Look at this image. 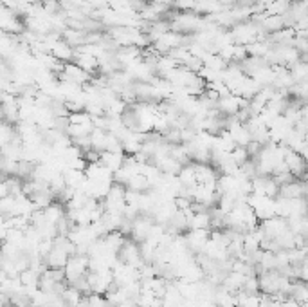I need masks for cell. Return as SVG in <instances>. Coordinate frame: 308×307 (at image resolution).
<instances>
[{
    "mask_svg": "<svg viewBox=\"0 0 308 307\" xmlns=\"http://www.w3.org/2000/svg\"><path fill=\"white\" fill-rule=\"evenodd\" d=\"M259 276V291L265 293V295H278L281 293V286L285 280V275L278 269L274 271H263Z\"/></svg>",
    "mask_w": 308,
    "mask_h": 307,
    "instance_id": "cell-2",
    "label": "cell"
},
{
    "mask_svg": "<svg viewBox=\"0 0 308 307\" xmlns=\"http://www.w3.org/2000/svg\"><path fill=\"white\" fill-rule=\"evenodd\" d=\"M290 296L294 300H297L299 303L308 302V282L303 280H296L292 284V289H290Z\"/></svg>",
    "mask_w": 308,
    "mask_h": 307,
    "instance_id": "cell-22",
    "label": "cell"
},
{
    "mask_svg": "<svg viewBox=\"0 0 308 307\" xmlns=\"http://www.w3.org/2000/svg\"><path fill=\"white\" fill-rule=\"evenodd\" d=\"M189 230H211V213L209 211H198L189 219Z\"/></svg>",
    "mask_w": 308,
    "mask_h": 307,
    "instance_id": "cell-17",
    "label": "cell"
},
{
    "mask_svg": "<svg viewBox=\"0 0 308 307\" xmlns=\"http://www.w3.org/2000/svg\"><path fill=\"white\" fill-rule=\"evenodd\" d=\"M68 258H70V255H68L67 251L58 248V246H54L53 250H51V253L45 257V264L47 268H53V269H65Z\"/></svg>",
    "mask_w": 308,
    "mask_h": 307,
    "instance_id": "cell-11",
    "label": "cell"
},
{
    "mask_svg": "<svg viewBox=\"0 0 308 307\" xmlns=\"http://www.w3.org/2000/svg\"><path fill=\"white\" fill-rule=\"evenodd\" d=\"M303 192H304V181L303 179H296L289 184H283L279 186V195L281 197H287V199H299L303 197Z\"/></svg>",
    "mask_w": 308,
    "mask_h": 307,
    "instance_id": "cell-15",
    "label": "cell"
},
{
    "mask_svg": "<svg viewBox=\"0 0 308 307\" xmlns=\"http://www.w3.org/2000/svg\"><path fill=\"white\" fill-rule=\"evenodd\" d=\"M265 195L272 197V199H276V197L279 195V184L274 181V177H267V181H265Z\"/></svg>",
    "mask_w": 308,
    "mask_h": 307,
    "instance_id": "cell-29",
    "label": "cell"
},
{
    "mask_svg": "<svg viewBox=\"0 0 308 307\" xmlns=\"http://www.w3.org/2000/svg\"><path fill=\"white\" fill-rule=\"evenodd\" d=\"M262 228H263V231H265V237H270V238L281 237L285 231L290 230L289 221H287L285 217H279V215H276V217H272V219H269V221H263Z\"/></svg>",
    "mask_w": 308,
    "mask_h": 307,
    "instance_id": "cell-8",
    "label": "cell"
},
{
    "mask_svg": "<svg viewBox=\"0 0 308 307\" xmlns=\"http://www.w3.org/2000/svg\"><path fill=\"white\" fill-rule=\"evenodd\" d=\"M245 282H247V275L238 273V271H229L227 276L224 278V282H222V286H224L225 289H229V291L238 293L244 289Z\"/></svg>",
    "mask_w": 308,
    "mask_h": 307,
    "instance_id": "cell-14",
    "label": "cell"
},
{
    "mask_svg": "<svg viewBox=\"0 0 308 307\" xmlns=\"http://www.w3.org/2000/svg\"><path fill=\"white\" fill-rule=\"evenodd\" d=\"M179 179H180V183H182L184 186H189V188H191V186H195V184H198L195 166L193 165L182 166V170H180V173H179Z\"/></svg>",
    "mask_w": 308,
    "mask_h": 307,
    "instance_id": "cell-23",
    "label": "cell"
},
{
    "mask_svg": "<svg viewBox=\"0 0 308 307\" xmlns=\"http://www.w3.org/2000/svg\"><path fill=\"white\" fill-rule=\"evenodd\" d=\"M107 130H103V128H94L90 134L92 139V148L98 150V152H105V145H107Z\"/></svg>",
    "mask_w": 308,
    "mask_h": 307,
    "instance_id": "cell-24",
    "label": "cell"
},
{
    "mask_svg": "<svg viewBox=\"0 0 308 307\" xmlns=\"http://www.w3.org/2000/svg\"><path fill=\"white\" fill-rule=\"evenodd\" d=\"M211 240V231L209 230H189L186 233V242L193 253H202L205 250L207 242Z\"/></svg>",
    "mask_w": 308,
    "mask_h": 307,
    "instance_id": "cell-6",
    "label": "cell"
},
{
    "mask_svg": "<svg viewBox=\"0 0 308 307\" xmlns=\"http://www.w3.org/2000/svg\"><path fill=\"white\" fill-rule=\"evenodd\" d=\"M126 188L130 190H135V192H141V193H146L152 186H150V181L145 173H135V176L130 179V183L126 184Z\"/></svg>",
    "mask_w": 308,
    "mask_h": 307,
    "instance_id": "cell-21",
    "label": "cell"
},
{
    "mask_svg": "<svg viewBox=\"0 0 308 307\" xmlns=\"http://www.w3.org/2000/svg\"><path fill=\"white\" fill-rule=\"evenodd\" d=\"M242 291L245 293H259V276L258 275H252L247 276V282H245L244 289Z\"/></svg>",
    "mask_w": 308,
    "mask_h": 307,
    "instance_id": "cell-30",
    "label": "cell"
},
{
    "mask_svg": "<svg viewBox=\"0 0 308 307\" xmlns=\"http://www.w3.org/2000/svg\"><path fill=\"white\" fill-rule=\"evenodd\" d=\"M231 158L236 161V165L242 166L244 163H247L249 159H251V156H249V152H247L245 146H236V148L231 152Z\"/></svg>",
    "mask_w": 308,
    "mask_h": 307,
    "instance_id": "cell-27",
    "label": "cell"
},
{
    "mask_svg": "<svg viewBox=\"0 0 308 307\" xmlns=\"http://www.w3.org/2000/svg\"><path fill=\"white\" fill-rule=\"evenodd\" d=\"M125 159H126L125 152H101V163L114 173L123 168Z\"/></svg>",
    "mask_w": 308,
    "mask_h": 307,
    "instance_id": "cell-12",
    "label": "cell"
},
{
    "mask_svg": "<svg viewBox=\"0 0 308 307\" xmlns=\"http://www.w3.org/2000/svg\"><path fill=\"white\" fill-rule=\"evenodd\" d=\"M105 152H125L123 150V141L115 134L108 132L107 134V145H105Z\"/></svg>",
    "mask_w": 308,
    "mask_h": 307,
    "instance_id": "cell-26",
    "label": "cell"
},
{
    "mask_svg": "<svg viewBox=\"0 0 308 307\" xmlns=\"http://www.w3.org/2000/svg\"><path fill=\"white\" fill-rule=\"evenodd\" d=\"M153 224H155V219H153L152 215H146L141 213L137 219H133V226H132V240L135 242H145L148 238L150 231H152Z\"/></svg>",
    "mask_w": 308,
    "mask_h": 307,
    "instance_id": "cell-5",
    "label": "cell"
},
{
    "mask_svg": "<svg viewBox=\"0 0 308 307\" xmlns=\"http://www.w3.org/2000/svg\"><path fill=\"white\" fill-rule=\"evenodd\" d=\"M74 63L85 69L88 74L96 76V74L101 73V67H99V58L98 56H92V54H81V53H76L74 54Z\"/></svg>",
    "mask_w": 308,
    "mask_h": 307,
    "instance_id": "cell-10",
    "label": "cell"
},
{
    "mask_svg": "<svg viewBox=\"0 0 308 307\" xmlns=\"http://www.w3.org/2000/svg\"><path fill=\"white\" fill-rule=\"evenodd\" d=\"M83 158H85V161H87L88 165H92V163H101V152L90 148V150H87V152L83 154Z\"/></svg>",
    "mask_w": 308,
    "mask_h": 307,
    "instance_id": "cell-31",
    "label": "cell"
},
{
    "mask_svg": "<svg viewBox=\"0 0 308 307\" xmlns=\"http://www.w3.org/2000/svg\"><path fill=\"white\" fill-rule=\"evenodd\" d=\"M119 260L125 262V264H128V266H133V268H137V269L141 268V266L145 264V258H143V255H141L139 242L128 238V240L125 242V246L119 250Z\"/></svg>",
    "mask_w": 308,
    "mask_h": 307,
    "instance_id": "cell-4",
    "label": "cell"
},
{
    "mask_svg": "<svg viewBox=\"0 0 308 307\" xmlns=\"http://www.w3.org/2000/svg\"><path fill=\"white\" fill-rule=\"evenodd\" d=\"M61 36H63L65 42H67L70 47H74V49H78V47H81V46H87V31L65 27Z\"/></svg>",
    "mask_w": 308,
    "mask_h": 307,
    "instance_id": "cell-13",
    "label": "cell"
},
{
    "mask_svg": "<svg viewBox=\"0 0 308 307\" xmlns=\"http://www.w3.org/2000/svg\"><path fill=\"white\" fill-rule=\"evenodd\" d=\"M58 80L60 81H73V83L76 85H87L90 83L92 80V74H88L85 69H81L78 63H74V61H68V63H65V69L63 73L58 74Z\"/></svg>",
    "mask_w": 308,
    "mask_h": 307,
    "instance_id": "cell-3",
    "label": "cell"
},
{
    "mask_svg": "<svg viewBox=\"0 0 308 307\" xmlns=\"http://www.w3.org/2000/svg\"><path fill=\"white\" fill-rule=\"evenodd\" d=\"M262 27L269 33V35H274V33L285 29V22H283L281 15H267L265 20L262 22Z\"/></svg>",
    "mask_w": 308,
    "mask_h": 307,
    "instance_id": "cell-19",
    "label": "cell"
},
{
    "mask_svg": "<svg viewBox=\"0 0 308 307\" xmlns=\"http://www.w3.org/2000/svg\"><path fill=\"white\" fill-rule=\"evenodd\" d=\"M68 119H70V125H94L92 123V116L87 111L73 112V114L68 116Z\"/></svg>",
    "mask_w": 308,
    "mask_h": 307,
    "instance_id": "cell-25",
    "label": "cell"
},
{
    "mask_svg": "<svg viewBox=\"0 0 308 307\" xmlns=\"http://www.w3.org/2000/svg\"><path fill=\"white\" fill-rule=\"evenodd\" d=\"M31 199H33L34 206H36V210H45L47 206H51V204L54 203V193L49 190H42V192H36L31 195Z\"/></svg>",
    "mask_w": 308,
    "mask_h": 307,
    "instance_id": "cell-20",
    "label": "cell"
},
{
    "mask_svg": "<svg viewBox=\"0 0 308 307\" xmlns=\"http://www.w3.org/2000/svg\"><path fill=\"white\" fill-rule=\"evenodd\" d=\"M272 177H274V181L279 184V186H283V184H289V183H292V181H296V177H294L290 172L276 173V176H272Z\"/></svg>",
    "mask_w": 308,
    "mask_h": 307,
    "instance_id": "cell-32",
    "label": "cell"
},
{
    "mask_svg": "<svg viewBox=\"0 0 308 307\" xmlns=\"http://www.w3.org/2000/svg\"><path fill=\"white\" fill-rule=\"evenodd\" d=\"M83 298H85V295L80 291V289L74 288V286H67V288L63 289V293H61V300H63L67 307H80V303Z\"/></svg>",
    "mask_w": 308,
    "mask_h": 307,
    "instance_id": "cell-16",
    "label": "cell"
},
{
    "mask_svg": "<svg viewBox=\"0 0 308 307\" xmlns=\"http://www.w3.org/2000/svg\"><path fill=\"white\" fill-rule=\"evenodd\" d=\"M285 163H287V166H289V172L292 173L296 179H303L304 173H306V170H308V163L304 161V158L299 152L290 150V152L285 156Z\"/></svg>",
    "mask_w": 308,
    "mask_h": 307,
    "instance_id": "cell-7",
    "label": "cell"
},
{
    "mask_svg": "<svg viewBox=\"0 0 308 307\" xmlns=\"http://www.w3.org/2000/svg\"><path fill=\"white\" fill-rule=\"evenodd\" d=\"M88 262H90V257H87V255H74L68 258L67 266H65V276H67L68 284L88 275Z\"/></svg>",
    "mask_w": 308,
    "mask_h": 307,
    "instance_id": "cell-1",
    "label": "cell"
},
{
    "mask_svg": "<svg viewBox=\"0 0 308 307\" xmlns=\"http://www.w3.org/2000/svg\"><path fill=\"white\" fill-rule=\"evenodd\" d=\"M301 280L308 282V258L303 262V266H301Z\"/></svg>",
    "mask_w": 308,
    "mask_h": 307,
    "instance_id": "cell-33",
    "label": "cell"
},
{
    "mask_svg": "<svg viewBox=\"0 0 308 307\" xmlns=\"http://www.w3.org/2000/svg\"><path fill=\"white\" fill-rule=\"evenodd\" d=\"M218 111L224 116H236L242 111V96H236V94H229L218 100Z\"/></svg>",
    "mask_w": 308,
    "mask_h": 307,
    "instance_id": "cell-9",
    "label": "cell"
},
{
    "mask_svg": "<svg viewBox=\"0 0 308 307\" xmlns=\"http://www.w3.org/2000/svg\"><path fill=\"white\" fill-rule=\"evenodd\" d=\"M236 298H238V307H259L262 305V295H259V293L238 291L236 293Z\"/></svg>",
    "mask_w": 308,
    "mask_h": 307,
    "instance_id": "cell-18",
    "label": "cell"
},
{
    "mask_svg": "<svg viewBox=\"0 0 308 307\" xmlns=\"http://www.w3.org/2000/svg\"><path fill=\"white\" fill-rule=\"evenodd\" d=\"M299 154H301V156H303V158H304V161L308 163V143L303 146V148H301V152H299Z\"/></svg>",
    "mask_w": 308,
    "mask_h": 307,
    "instance_id": "cell-34",
    "label": "cell"
},
{
    "mask_svg": "<svg viewBox=\"0 0 308 307\" xmlns=\"http://www.w3.org/2000/svg\"><path fill=\"white\" fill-rule=\"evenodd\" d=\"M173 9L179 13H187L197 9V0H173Z\"/></svg>",
    "mask_w": 308,
    "mask_h": 307,
    "instance_id": "cell-28",
    "label": "cell"
}]
</instances>
